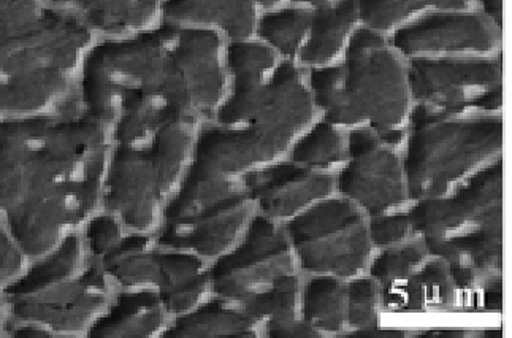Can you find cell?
Instances as JSON below:
<instances>
[{"mask_svg": "<svg viewBox=\"0 0 512 338\" xmlns=\"http://www.w3.org/2000/svg\"><path fill=\"white\" fill-rule=\"evenodd\" d=\"M111 140L75 102L0 118V216L27 258L50 253L102 210Z\"/></svg>", "mask_w": 512, "mask_h": 338, "instance_id": "cell-1", "label": "cell"}, {"mask_svg": "<svg viewBox=\"0 0 512 338\" xmlns=\"http://www.w3.org/2000/svg\"><path fill=\"white\" fill-rule=\"evenodd\" d=\"M111 143L134 142L169 124L213 116V66L199 29L161 21L127 37L96 39L73 99Z\"/></svg>", "mask_w": 512, "mask_h": 338, "instance_id": "cell-2", "label": "cell"}, {"mask_svg": "<svg viewBox=\"0 0 512 338\" xmlns=\"http://www.w3.org/2000/svg\"><path fill=\"white\" fill-rule=\"evenodd\" d=\"M316 113L302 67L281 59L264 81L229 86L213 120L197 129L191 162L241 177L287 156Z\"/></svg>", "mask_w": 512, "mask_h": 338, "instance_id": "cell-3", "label": "cell"}, {"mask_svg": "<svg viewBox=\"0 0 512 338\" xmlns=\"http://www.w3.org/2000/svg\"><path fill=\"white\" fill-rule=\"evenodd\" d=\"M96 35L50 5L0 16V118L69 107Z\"/></svg>", "mask_w": 512, "mask_h": 338, "instance_id": "cell-4", "label": "cell"}, {"mask_svg": "<svg viewBox=\"0 0 512 338\" xmlns=\"http://www.w3.org/2000/svg\"><path fill=\"white\" fill-rule=\"evenodd\" d=\"M306 83L314 107L333 126L403 129L414 105L408 62L368 27L352 32L341 64L308 69Z\"/></svg>", "mask_w": 512, "mask_h": 338, "instance_id": "cell-5", "label": "cell"}, {"mask_svg": "<svg viewBox=\"0 0 512 338\" xmlns=\"http://www.w3.org/2000/svg\"><path fill=\"white\" fill-rule=\"evenodd\" d=\"M118 289L86 248L81 232L32 259L4 289L13 323L40 327L50 338H86Z\"/></svg>", "mask_w": 512, "mask_h": 338, "instance_id": "cell-6", "label": "cell"}, {"mask_svg": "<svg viewBox=\"0 0 512 338\" xmlns=\"http://www.w3.org/2000/svg\"><path fill=\"white\" fill-rule=\"evenodd\" d=\"M405 143L408 199H436L501 158L503 120L500 115H448L414 104Z\"/></svg>", "mask_w": 512, "mask_h": 338, "instance_id": "cell-7", "label": "cell"}, {"mask_svg": "<svg viewBox=\"0 0 512 338\" xmlns=\"http://www.w3.org/2000/svg\"><path fill=\"white\" fill-rule=\"evenodd\" d=\"M199 127L169 124L146 139L111 143L102 210L115 215L127 231L154 234L191 164Z\"/></svg>", "mask_w": 512, "mask_h": 338, "instance_id": "cell-8", "label": "cell"}, {"mask_svg": "<svg viewBox=\"0 0 512 338\" xmlns=\"http://www.w3.org/2000/svg\"><path fill=\"white\" fill-rule=\"evenodd\" d=\"M256 208L240 177L189 164L154 232L164 250L188 251L208 264L238 243Z\"/></svg>", "mask_w": 512, "mask_h": 338, "instance_id": "cell-9", "label": "cell"}, {"mask_svg": "<svg viewBox=\"0 0 512 338\" xmlns=\"http://www.w3.org/2000/svg\"><path fill=\"white\" fill-rule=\"evenodd\" d=\"M295 261L308 275L346 280L365 272L370 262L368 219L344 197H327L284 223Z\"/></svg>", "mask_w": 512, "mask_h": 338, "instance_id": "cell-10", "label": "cell"}, {"mask_svg": "<svg viewBox=\"0 0 512 338\" xmlns=\"http://www.w3.org/2000/svg\"><path fill=\"white\" fill-rule=\"evenodd\" d=\"M295 264L284 224L256 213L238 243L211 262L213 296L241 307L294 273Z\"/></svg>", "mask_w": 512, "mask_h": 338, "instance_id": "cell-11", "label": "cell"}, {"mask_svg": "<svg viewBox=\"0 0 512 338\" xmlns=\"http://www.w3.org/2000/svg\"><path fill=\"white\" fill-rule=\"evenodd\" d=\"M408 215L424 242L503 231V159L471 173L448 196L417 200Z\"/></svg>", "mask_w": 512, "mask_h": 338, "instance_id": "cell-12", "label": "cell"}, {"mask_svg": "<svg viewBox=\"0 0 512 338\" xmlns=\"http://www.w3.org/2000/svg\"><path fill=\"white\" fill-rule=\"evenodd\" d=\"M408 83L413 104L448 115H476L479 97L503 85L501 54L411 58Z\"/></svg>", "mask_w": 512, "mask_h": 338, "instance_id": "cell-13", "label": "cell"}, {"mask_svg": "<svg viewBox=\"0 0 512 338\" xmlns=\"http://www.w3.org/2000/svg\"><path fill=\"white\" fill-rule=\"evenodd\" d=\"M337 189L370 218L402 207L409 200L403 158L371 127H356L348 134V158Z\"/></svg>", "mask_w": 512, "mask_h": 338, "instance_id": "cell-14", "label": "cell"}, {"mask_svg": "<svg viewBox=\"0 0 512 338\" xmlns=\"http://www.w3.org/2000/svg\"><path fill=\"white\" fill-rule=\"evenodd\" d=\"M501 32L486 16L471 12H433L390 34V47L403 58L493 56Z\"/></svg>", "mask_w": 512, "mask_h": 338, "instance_id": "cell-15", "label": "cell"}, {"mask_svg": "<svg viewBox=\"0 0 512 338\" xmlns=\"http://www.w3.org/2000/svg\"><path fill=\"white\" fill-rule=\"evenodd\" d=\"M240 180L257 215L283 224L332 196L337 188V177L332 173L306 169L289 159L249 170Z\"/></svg>", "mask_w": 512, "mask_h": 338, "instance_id": "cell-16", "label": "cell"}, {"mask_svg": "<svg viewBox=\"0 0 512 338\" xmlns=\"http://www.w3.org/2000/svg\"><path fill=\"white\" fill-rule=\"evenodd\" d=\"M424 243L430 256L448 262L457 291L484 289L501 280L503 231H473Z\"/></svg>", "mask_w": 512, "mask_h": 338, "instance_id": "cell-17", "label": "cell"}, {"mask_svg": "<svg viewBox=\"0 0 512 338\" xmlns=\"http://www.w3.org/2000/svg\"><path fill=\"white\" fill-rule=\"evenodd\" d=\"M170 319L156 289H118L86 338L161 337Z\"/></svg>", "mask_w": 512, "mask_h": 338, "instance_id": "cell-18", "label": "cell"}, {"mask_svg": "<svg viewBox=\"0 0 512 338\" xmlns=\"http://www.w3.org/2000/svg\"><path fill=\"white\" fill-rule=\"evenodd\" d=\"M77 16L97 39L127 37L161 23L162 0H42Z\"/></svg>", "mask_w": 512, "mask_h": 338, "instance_id": "cell-19", "label": "cell"}, {"mask_svg": "<svg viewBox=\"0 0 512 338\" xmlns=\"http://www.w3.org/2000/svg\"><path fill=\"white\" fill-rule=\"evenodd\" d=\"M257 8L256 0H162L161 21L211 29L237 42L256 35Z\"/></svg>", "mask_w": 512, "mask_h": 338, "instance_id": "cell-20", "label": "cell"}, {"mask_svg": "<svg viewBox=\"0 0 512 338\" xmlns=\"http://www.w3.org/2000/svg\"><path fill=\"white\" fill-rule=\"evenodd\" d=\"M156 291L170 318L189 313L213 296L210 264L188 251L161 248Z\"/></svg>", "mask_w": 512, "mask_h": 338, "instance_id": "cell-21", "label": "cell"}, {"mask_svg": "<svg viewBox=\"0 0 512 338\" xmlns=\"http://www.w3.org/2000/svg\"><path fill=\"white\" fill-rule=\"evenodd\" d=\"M381 302L390 312H444L457 305V288L448 262L428 259L408 280L381 286Z\"/></svg>", "mask_w": 512, "mask_h": 338, "instance_id": "cell-22", "label": "cell"}, {"mask_svg": "<svg viewBox=\"0 0 512 338\" xmlns=\"http://www.w3.org/2000/svg\"><path fill=\"white\" fill-rule=\"evenodd\" d=\"M359 23L357 0H333L313 8L310 32L300 48L295 64L314 69L330 66L343 53Z\"/></svg>", "mask_w": 512, "mask_h": 338, "instance_id": "cell-23", "label": "cell"}, {"mask_svg": "<svg viewBox=\"0 0 512 338\" xmlns=\"http://www.w3.org/2000/svg\"><path fill=\"white\" fill-rule=\"evenodd\" d=\"M159 251L154 234L126 231L96 261L116 289H156Z\"/></svg>", "mask_w": 512, "mask_h": 338, "instance_id": "cell-24", "label": "cell"}, {"mask_svg": "<svg viewBox=\"0 0 512 338\" xmlns=\"http://www.w3.org/2000/svg\"><path fill=\"white\" fill-rule=\"evenodd\" d=\"M264 335L262 327L249 318L240 305L211 296L189 313L170 319L162 338H254Z\"/></svg>", "mask_w": 512, "mask_h": 338, "instance_id": "cell-25", "label": "cell"}, {"mask_svg": "<svg viewBox=\"0 0 512 338\" xmlns=\"http://www.w3.org/2000/svg\"><path fill=\"white\" fill-rule=\"evenodd\" d=\"M300 313L316 331L337 334L346 323V285L332 275H316L303 286Z\"/></svg>", "mask_w": 512, "mask_h": 338, "instance_id": "cell-26", "label": "cell"}, {"mask_svg": "<svg viewBox=\"0 0 512 338\" xmlns=\"http://www.w3.org/2000/svg\"><path fill=\"white\" fill-rule=\"evenodd\" d=\"M313 8L283 7L267 10L257 18L256 39L272 48L279 58L295 62L310 32Z\"/></svg>", "mask_w": 512, "mask_h": 338, "instance_id": "cell-27", "label": "cell"}, {"mask_svg": "<svg viewBox=\"0 0 512 338\" xmlns=\"http://www.w3.org/2000/svg\"><path fill=\"white\" fill-rule=\"evenodd\" d=\"M348 158V137L340 127L322 120L311 124L287 151V159L306 169L325 170L344 164Z\"/></svg>", "mask_w": 512, "mask_h": 338, "instance_id": "cell-28", "label": "cell"}, {"mask_svg": "<svg viewBox=\"0 0 512 338\" xmlns=\"http://www.w3.org/2000/svg\"><path fill=\"white\" fill-rule=\"evenodd\" d=\"M302 286L299 273H289L281 278L264 294L241 305L243 312L253 318L264 332L265 327L273 324L289 323L299 318Z\"/></svg>", "mask_w": 512, "mask_h": 338, "instance_id": "cell-29", "label": "cell"}, {"mask_svg": "<svg viewBox=\"0 0 512 338\" xmlns=\"http://www.w3.org/2000/svg\"><path fill=\"white\" fill-rule=\"evenodd\" d=\"M430 258L432 256L428 253L422 239L403 243V245L389 246L371 264L370 275L381 286L408 280Z\"/></svg>", "mask_w": 512, "mask_h": 338, "instance_id": "cell-30", "label": "cell"}, {"mask_svg": "<svg viewBox=\"0 0 512 338\" xmlns=\"http://www.w3.org/2000/svg\"><path fill=\"white\" fill-rule=\"evenodd\" d=\"M357 7L363 27L387 34L424 12L430 7V0H357Z\"/></svg>", "mask_w": 512, "mask_h": 338, "instance_id": "cell-31", "label": "cell"}, {"mask_svg": "<svg viewBox=\"0 0 512 338\" xmlns=\"http://www.w3.org/2000/svg\"><path fill=\"white\" fill-rule=\"evenodd\" d=\"M381 285L373 278H356L346 285V321L354 329L378 326Z\"/></svg>", "mask_w": 512, "mask_h": 338, "instance_id": "cell-32", "label": "cell"}, {"mask_svg": "<svg viewBox=\"0 0 512 338\" xmlns=\"http://www.w3.org/2000/svg\"><path fill=\"white\" fill-rule=\"evenodd\" d=\"M368 234H370L371 245L379 248L403 245L419 237L408 213H397V215L383 213V215L371 216L368 221Z\"/></svg>", "mask_w": 512, "mask_h": 338, "instance_id": "cell-33", "label": "cell"}, {"mask_svg": "<svg viewBox=\"0 0 512 338\" xmlns=\"http://www.w3.org/2000/svg\"><path fill=\"white\" fill-rule=\"evenodd\" d=\"M31 259L21 250L15 237L0 216V291L12 285L23 275Z\"/></svg>", "mask_w": 512, "mask_h": 338, "instance_id": "cell-34", "label": "cell"}, {"mask_svg": "<svg viewBox=\"0 0 512 338\" xmlns=\"http://www.w3.org/2000/svg\"><path fill=\"white\" fill-rule=\"evenodd\" d=\"M264 335L272 338H316L322 337L321 332L316 331L313 326L305 323L303 319L297 318L294 321L283 324H273L264 329Z\"/></svg>", "mask_w": 512, "mask_h": 338, "instance_id": "cell-35", "label": "cell"}, {"mask_svg": "<svg viewBox=\"0 0 512 338\" xmlns=\"http://www.w3.org/2000/svg\"><path fill=\"white\" fill-rule=\"evenodd\" d=\"M257 5L264 10H275L283 7L318 8L329 4L332 0H256Z\"/></svg>", "mask_w": 512, "mask_h": 338, "instance_id": "cell-36", "label": "cell"}, {"mask_svg": "<svg viewBox=\"0 0 512 338\" xmlns=\"http://www.w3.org/2000/svg\"><path fill=\"white\" fill-rule=\"evenodd\" d=\"M482 15L497 27L498 31H503V0H478Z\"/></svg>", "mask_w": 512, "mask_h": 338, "instance_id": "cell-37", "label": "cell"}, {"mask_svg": "<svg viewBox=\"0 0 512 338\" xmlns=\"http://www.w3.org/2000/svg\"><path fill=\"white\" fill-rule=\"evenodd\" d=\"M501 307H503V285L500 280L484 288V310L501 312Z\"/></svg>", "mask_w": 512, "mask_h": 338, "instance_id": "cell-38", "label": "cell"}, {"mask_svg": "<svg viewBox=\"0 0 512 338\" xmlns=\"http://www.w3.org/2000/svg\"><path fill=\"white\" fill-rule=\"evenodd\" d=\"M40 4L42 0H0V16L26 12L39 7Z\"/></svg>", "mask_w": 512, "mask_h": 338, "instance_id": "cell-39", "label": "cell"}, {"mask_svg": "<svg viewBox=\"0 0 512 338\" xmlns=\"http://www.w3.org/2000/svg\"><path fill=\"white\" fill-rule=\"evenodd\" d=\"M13 316L4 291H0V338L10 337L12 332Z\"/></svg>", "mask_w": 512, "mask_h": 338, "instance_id": "cell-40", "label": "cell"}, {"mask_svg": "<svg viewBox=\"0 0 512 338\" xmlns=\"http://www.w3.org/2000/svg\"><path fill=\"white\" fill-rule=\"evenodd\" d=\"M402 331H387V329H378V326L368 327V329H356L349 335H343V338H398L405 337Z\"/></svg>", "mask_w": 512, "mask_h": 338, "instance_id": "cell-41", "label": "cell"}, {"mask_svg": "<svg viewBox=\"0 0 512 338\" xmlns=\"http://www.w3.org/2000/svg\"><path fill=\"white\" fill-rule=\"evenodd\" d=\"M471 0H430V7L438 12H467Z\"/></svg>", "mask_w": 512, "mask_h": 338, "instance_id": "cell-42", "label": "cell"}, {"mask_svg": "<svg viewBox=\"0 0 512 338\" xmlns=\"http://www.w3.org/2000/svg\"><path fill=\"white\" fill-rule=\"evenodd\" d=\"M465 332L463 331H428L425 334L419 335L422 338H441V337H465Z\"/></svg>", "mask_w": 512, "mask_h": 338, "instance_id": "cell-43", "label": "cell"}]
</instances>
